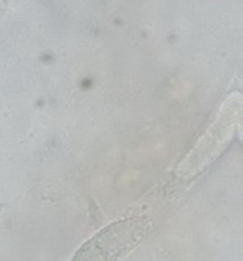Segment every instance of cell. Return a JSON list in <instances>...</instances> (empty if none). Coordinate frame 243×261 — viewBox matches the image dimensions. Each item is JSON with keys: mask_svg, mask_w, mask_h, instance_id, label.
Masks as SVG:
<instances>
[{"mask_svg": "<svg viewBox=\"0 0 243 261\" xmlns=\"http://www.w3.org/2000/svg\"><path fill=\"white\" fill-rule=\"evenodd\" d=\"M151 221L146 217H131L114 222L85 242L72 261H118L146 236Z\"/></svg>", "mask_w": 243, "mask_h": 261, "instance_id": "obj_1", "label": "cell"}]
</instances>
